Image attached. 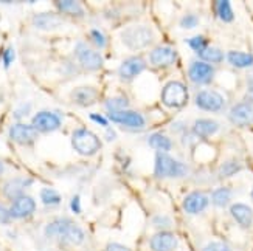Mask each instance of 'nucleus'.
<instances>
[{"label":"nucleus","mask_w":253,"mask_h":251,"mask_svg":"<svg viewBox=\"0 0 253 251\" xmlns=\"http://www.w3.org/2000/svg\"><path fill=\"white\" fill-rule=\"evenodd\" d=\"M197 25H199V19H197V16H194V14H186L180 20V27L186 28V30H191Z\"/></svg>","instance_id":"72a5a7b5"},{"label":"nucleus","mask_w":253,"mask_h":251,"mask_svg":"<svg viewBox=\"0 0 253 251\" xmlns=\"http://www.w3.org/2000/svg\"><path fill=\"white\" fill-rule=\"evenodd\" d=\"M199 58L207 64H216L224 59V53L222 50H219L216 47H207L205 50L199 53Z\"/></svg>","instance_id":"393cba45"},{"label":"nucleus","mask_w":253,"mask_h":251,"mask_svg":"<svg viewBox=\"0 0 253 251\" xmlns=\"http://www.w3.org/2000/svg\"><path fill=\"white\" fill-rule=\"evenodd\" d=\"M146 69V62L141 58H129L120 65V76L123 79H132Z\"/></svg>","instance_id":"dca6fc26"},{"label":"nucleus","mask_w":253,"mask_h":251,"mask_svg":"<svg viewBox=\"0 0 253 251\" xmlns=\"http://www.w3.org/2000/svg\"><path fill=\"white\" fill-rule=\"evenodd\" d=\"M13 59H14V51H13V48L5 50V53H3V64H5V67H9V64L13 62Z\"/></svg>","instance_id":"4c0bfd02"},{"label":"nucleus","mask_w":253,"mask_h":251,"mask_svg":"<svg viewBox=\"0 0 253 251\" xmlns=\"http://www.w3.org/2000/svg\"><path fill=\"white\" fill-rule=\"evenodd\" d=\"M202 251H232V248L225 242H210L202 248Z\"/></svg>","instance_id":"f704fd0d"},{"label":"nucleus","mask_w":253,"mask_h":251,"mask_svg":"<svg viewBox=\"0 0 253 251\" xmlns=\"http://www.w3.org/2000/svg\"><path fill=\"white\" fill-rule=\"evenodd\" d=\"M241 171V165L236 160H228L225 163H222L221 168H219V177H232L233 174Z\"/></svg>","instance_id":"7c9ffc66"},{"label":"nucleus","mask_w":253,"mask_h":251,"mask_svg":"<svg viewBox=\"0 0 253 251\" xmlns=\"http://www.w3.org/2000/svg\"><path fill=\"white\" fill-rule=\"evenodd\" d=\"M41 199H42L43 205H58L61 202V195L54 189L45 188L41 191Z\"/></svg>","instance_id":"2f4dec72"},{"label":"nucleus","mask_w":253,"mask_h":251,"mask_svg":"<svg viewBox=\"0 0 253 251\" xmlns=\"http://www.w3.org/2000/svg\"><path fill=\"white\" fill-rule=\"evenodd\" d=\"M9 138L19 144H31L36 140V129L27 124H13L9 127Z\"/></svg>","instance_id":"4468645a"},{"label":"nucleus","mask_w":253,"mask_h":251,"mask_svg":"<svg viewBox=\"0 0 253 251\" xmlns=\"http://www.w3.org/2000/svg\"><path fill=\"white\" fill-rule=\"evenodd\" d=\"M28 110H30V106L27 104V107L24 108V110H16V113H14V115H16V116L19 118V116H22V115H24V113H27Z\"/></svg>","instance_id":"37998d69"},{"label":"nucleus","mask_w":253,"mask_h":251,"mask_svg":"<svg viewBox=\"0 0 253 251\" xmlns=\"http://www.w3.org/2000/svg\"><path fill=\"white\" fill-rule=\"evenodd\" d=\"M84 231L81 228L76 225V223H70V226L65 230V233L59 237V241L62 244H67V245H81L84 242Z\"/></svg>","instance_id":"aec40b11"},{"label":"nucleus","mask_w":253,"mask_h":251,"mask_svg":"<svg viewBox=\"0 0 253 251\" xmlns=\"http://www.w3.org/2000/svg\"><path fill=\"white\" fill-rule=\"evenodd\" d=\"M75 54H76V58H78L80 64L83 65L85 70L93 72V70H98V69L103 67V58H101V54H98L95 50L89 48L83 42H80L78 45H76Z\"/></svg>","instance_id":"39448f33"},{"label":"nucleus","mask_w":253,"mask_h":251,"mask_svg":"<svg viewBox=\"0 0 253 251\" xmlns=\"http://www.w3.org/2000/svg\"><path fill=\"white\" fill-rule=\"evenodd\" d=\"M227 59L230 64L235 65L238 69H246V67L253 65V56L244 51H230L227 54Z\"/></svg>","instance_id":"5701e85b"},{"label":"nucleus","mask_w":253,"mask_h":251,"mask_svg":"<svg viewBox=\"0 0 253 251\" xmlns=\"http://www.w3.org/2000/svg\"><path fill=\"white\" fill-rule=\"evenodd\" d=\"M177 53L171 47H156L149 53V62L154 67H168L175 62Z\"/></svg>","instance_id":"ddd939ff"},{"label":"nucleus","mask_w":253,"mask_h":251,"mask_svg":"<svg viewBox=\"0 0 253 251\" xmlns=\"http://www.w3.org/2000/svg\"><path fill=\"white\" fill-rule=\"evenodd\" d=\"M70 223H72V220H67V219L53 220V222H50L45 226V236L47 237H56V239H59L65 233V230H67V228L70 226Z\"/></svg>","instance_id":"b1692460"},{"label":"nucleus","mask_w":253,"mask_h":251,"mask_svg":"<svg viewBox=\"0 0 253 251\" xmlns=\"http://www.w3.org/2000/svg\"><path fill=\"white\" fill-rule=\"evenodd\" d=\"M33 127L39 132H53L61 127V118L53 112H39L33 118Z\"/></svg>","instance_id":"1a4fd4ad"},{"label":"nucleus","mask_w":253,"mask_h":251,"mask_svg":"<svg viewBox=\"0 0 253 251\" xmlns=\"http://www.w3.org/2000/svg\"><path fill=\"white\" fill-rule=\"evenodd\" d=\"M230 214L233 215V219L243 228H249L253 223V211L250 206L244 203H235L230 206Z\"/></svg>","instance_id":"f3484780"},{"label":"nucleus","mask_w":253,"mask_h":251,"mask_svg":"<svg viewBox=\"0 0 253 251\" xmlns=\"http://www.w3.org/2000/svg\"><path fill=\"white\" fill-rule=\"evenodd\" d=\"M196 106L207 112H219V110H222V107L225 106V100H224V96L219 95L217 92L204 90L201 93H197Z\"/></svg>","instance_id":"423d86ee"},{"label":"nucleus","mask_w":253,"mask_h":251,"mask_svg":"<svg viewBox=\"0 0 253 251\" xmlns=\"http://www.w3.org/2000/svg\"><path fill=\"white\" fill-rule=\"evenodd\" d=\"M188 76L196 84H208L214 76V69L211 67V64H207L204 61H194L190 65Z\"/></svg>","instance_id":"6e6552de"},{"label":"nucleus","mask_w":253,"mask_h":251,"mask_svg":"<svg viewBox=\"0 0 253 251\" xmlns=\"http://www.w3.org/2000/svg\"><path fill=\"white\" fill-rule=\"evenodd\" d=\"M216 13L219 16V19L222 22H227V24L228 22H233V19H235L232 5H230V2H227V0H219V2H216Z\"/></svg>","instance_id":"a878e982"},{"label":"nucleus","mask_w":253,"mask_h":251,"mask_svg":"<svg viewBox=\"0 0 253 251\" xmlns=\"http://www.w3.org/2000/svg\"><path fill=\"white\" fill-rule=\"evenodd\" d=\"M2 172H3V165H2V161H0V176H2Z\"/></svg>","instance_id":"c03bdc74"},{"label":"nucleus","mask_w":253,"mask_h":251,"mask_svg":"<svg viewBox=\"0 0 253 251\" xmlns=\"http://www.w3.org/2000/svg\"><path fill=\"white\" fill-rule=\"evenodd\" d=\"M36 210V203L30 195H20L16 200H13V205L9 208V215L13 219H24L33 214Z\"/></svg>","instance_id":"9b49d317"},{"label":"nucleus","mask_w":253,"mask_h":251,"mask_svg":"<svg viewBox=\"0 0 253 251\" xmlns=\"http://www.w3.org/2000/svg\"><path fill=\"white\" fill-rule=\"evenodd\" d=\"M3 101V93H2V90H0V103Z\"/></svg>","instance_id":"a18cd8bd"},{"label":"nucleus","mask_w":253,"mask_h":251,"mask_svg":"<svg viewBox=\"0 0 253 251\" xmlns=\"http://www.w3.org/2000/svg\"><path fill=\"white\" fill-rule=\"evenodd\" d=\"M11 219V215H9V210H6L5 206L0 205V223H8Z\"/></svg>","instance_id":"58836bf2"},{"label":"nucleus","mask_w":253,"mask_h":251,"mask_svg":"<svg viewBox=\"0 0 253 251\" xmlns=\"http://www.w3.org/2000/svg\"><path fill=\"white\" fill-rule=\"evenodd\" d=\"M179 245L177 237L171 231H160L156 233L149 241V247L152 251H174Z\"/></svg>","instance_id":"9d476101"},{"label":"nucleus","mask_w":253,"mask_h":251,"mask_svg":"<svg viewBox=\"0 0 253 251\" xmlns=\"http://www.w3.org/2000/svg\"><path fill=\"white\" fill-rule=\"evenodd\" d=\"M109 119L117 124H122L126 127H143L145 126V118H143L140 113L132 112V110H122V112H112L109 113Z\"/></svg>","instance_id":"f8f14e48"},{"label":"nucleus","mask_w":253,"mask_h":251,"mask_svg":"<svg viewBox=\"0 0 253 251\" xmlns=\"http://www.w3.org/2000/svg\"><path fill=\"white\" fill-rule=\"evenodd\" d=\"M230 199H232V191H230L228 188H219L213 192L211 195V200L216 206H219V208H222V206L228 205Z\"/></svg>","instance_id":"c85d7f7f"},{"label":"nucleus","mask_w":253,"mask_h":251,"mask_svg":"<svg viewBox=\"0 0 253 251\" xmlns=\"http://www.w3.org/2000/svg\"><path fill=\"white\" fill-rule=\"evenodd\" d=\"M149 144L151 147L157 149V150H169L172 147L171 140L168 137H165L162 134H154L149 137Z\"/></svg>","instance_id":"cd10ccee"},{"label":"nucleus","mask_w":253,"mask_h":251,"mask_svg":"<svg viewBox=\"0 0 253 251\" xmlns=\"http://www.w3.org/2000/svg\"><path fill=\"white\" fill-rule=\"evenodd\" d=\"M154 225L159 228H168L171 225V220L168 217H156V219H154Z\"/></svg>","instance_id":"e433bc0d"},{"label":"nucleus","mask_w":253,"mask_h":251,"mask_svg":"<svg viewBox=\"0 0 253 251\" xmlns=\"http://www.w3.org/2000/svg\"><path fill=\"white\" fill-rule=\"evenodd\" d=\"M96 96H98L96 90L92 89V87H87V85L76 87V89L72 92V100L83 107L92 106L96 101Z\"/></svg>","instance_id":"a211bd4d"},{"label":"nucleus","mask_w":253,"mask_h":251,"mask_svg":"<svg viewBox=\"0 0 253 251\" xmlns=\"http://www.w3.org/2000/svg\"><path fill=\"white\" fill-rule=\"evenodd\" d=\"M90 37H92V40L95 42V45L96 47H104V43H106V37L103 36V33H100L98 30H92L90 31Z\"/></svg>","instance_id":"c9c22d12"},{"label":"nucleus","mask_w":253,"mask_h":251,"mask_svg":"<svg viewBox=\"0 0 253 251\" xmlns=\"http://www.w3.org/2000/svg\"><path fill=\"white\" fill-rule=\"evenodd\" d=\"M208 206V197L204 192H191L183 200V210L188 214H199Z\"/></svg>","instance_id":"2eb2a0df"},{"label":"nucleus","mask_w":253,"mask_h":251,"mask_svg":"<svg viewBox=\"0 0 253 251\" xmlns=\"http://www.w3.org/2000/svg\"><path fill=\"white\" fill-rule=\"evenodd\" d=\"M188 168L183 163L174 160L167 154H157L156 158V176L157 177H183Z\"/></svg>","instance_id":"20e7f679"},{"label":"nucleus","mask_w":253,"mask_h":251,"mask_svg":"<svg viewBox=\"0 0 253 251\" xmlns=\"http://www.w3.org/2000/svg\"><path fill=\"white\" fill-rule=\"evenodd\" d=\"M31 184V180L30 179H14V180H9L5 186H3V194L5 197L8 199H17L22 195L25 188H28Z\"/></svg>","instance_id":"6ab92c4d"},{"label":"nucleus","mask_w":253,"mask_h":251,"mask_svg":"<svg viewBox=\"0 0 253 251\" xmlns=\"http://www.w3.org/2000/svg\"><path fill=\"white\" fill-rule=\"evenodd\" d=\"M127 104H129L127 98H125V96H115V98H111V100L106 101V108L109 110V113L122 112V110H126L125 107H127Z\"/></svg>","instance_id":"c756f323"},{"label":"nucleus","mask_w":253,"mask_h":251,"mask_svg":"<svg viewBox=\"0 0 253 251\" xmlns=\"http://www.w3.org/2000/svg\"><path fill=\"white\" fill-rule=\"evenodd\" d=\"M70 206H72V211H73V213H76V214L81 213V205H80V197H78V195H76V197H73V199H72Z\"/></svg>","instance_id":"a19ab883"},{"label":"nucleus","mask_w":253,"mask_h":251,"mask_svg":"<svg viewBox=\"0 0 253 251\" xmlns=\"http://www.w3.org/2000/svg\"><path fill=\"white\" fill-rule=\"evenodd\" d=\"M72 144L73 149L81 155L90 157L93 154H96L101 147V141L93 132L87 129H78L75 130L72 135Z\"/></svg>","instance_id":"f03ea898"},{"label":"nucleus","mask_w":253,"mask_h":251,"mask_svg":"<svg viewBox=\"0 0 253 251\" xmlns=\"http://www.w3.org/2000/svg\"><path fill=\"white\" fill-rule=\"evenodd\" d=\"M154 40L152 31L148 27L143 25H134L123 30L122 33V42L129 50H143L148 45H151Z\"/></svg>","instance_id":"f257e3e1"},{"label":"nucleus","mask_w":253,"mask_h":251,"mask_svg":"<svg viewBox=\"0 0 253 251\" xmlns=\"http://www.w3.org/2000/svg\"><path fill=\"white\" fill-rule=\"evenodd\" d=\"M188 45H190V48H193L197 53H201L202 50H205L208 47L207 45V39L204 36H194V37L188 39Z\"/></svg>","instance_id":"473e14b6"},{"label":"nucleus","mask_w":253,"mask_h":251,"mask_svg":"<svg viewBox=\"0 0 253 251\" xmlns=\"http://www.w3.org/2000/svg\"><path fill=\"white\" fill-rule=\"evenodd\" d=\"M90 119H93L95 123L101 124V126H107V119H104L101 115H95V113H92V115H90Z\"/></svg>","instance_id":"79ce46f5"},{"label":"nucleus","mask_w":253,"mask_h":251,"mask_svg":"<svg viewBox=\"0 0 253 251\" xmlns=\"http://www.w3.org/2000/svg\"><path fill=\"white\" fill-rule=\"evenodd\" d=\"M56 5L62 13H67L70 16H83V8L78 2H73V0H59V2H56Z\"/></svg>","instance_id":"bb28decb"},{"label":"nucleus","mask_w":253,"mask_h":251,"mask_svg":"<svg viewBox=\"0 0 253 251\" xmlns=\"http://www.w3.org/2000/svg\"><path fill=\"white\" fill-rule=\"evenodd\" d=\"M230 121L236 126L253 124V101H244L236 104L228 113Z\"/></svg>","instance_id":"0eeeda50"},{"label":"nucleus","mask_w":253,"mask_h":251,"mask_svg":"<svg viewBox=\"0 0 253 251\" xmlns=\"http://www.w3.org/2000/svg\"><path fill=\"white\" fill-rule=\"evenodd\" d=\"M217 130H219V124L213 121V119H197L193 126V132L202 138L214 135Z\"/></svg>","instance_id":"412c9836"},{"label":"nucleus","mask_w":253,"mask_h":251,"mask_svg":"<svg viewBox=\"0 0 253 251\" xmlns=\"http://www.w3.org/2000/svg\"><path fill=\"white\" fill-rule=\"evenodd\" d=\"M104 251H130V248H127L122 244H109Z\"/></svg>","instance_id":"ea45409f"},{"label":"nucleus","mask_w":253,"mask_h":251,"mask_svg":"<svg viewBox=\"0 0 253 251\" xmlns=\"http://www.w3.org/2000/svg\"><path fill=\"white\" fill-rule=\"evenodd\" d=\"M162 101L167 107L180 108L188 103V90L182 82L171 81L163 87Z\"/></svg>","instance_id":"7ed1b4c3"},{"label":"nucleus","mask_w":253,"mask_h":251,"mask_svg":"<svg viewBox=\"0 0 253 251\" xmlns=\"http://www.w3.org/2000/svg\"><path fill=\"white\" fill-rule=\"evenodd\" d=\"M33 24H35L41 30H54V28L62 24V20H61V17L54 16L51 13H42V14L35 16Z\"/></svg>","instance_id":"4be33fe9"}]
</instances>
